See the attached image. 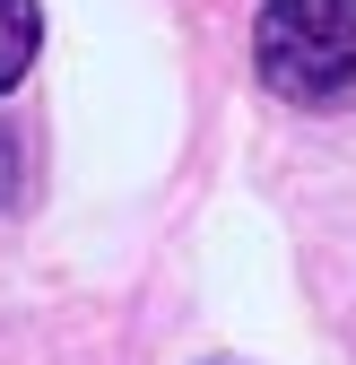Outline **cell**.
Instances as JSON below:
<instances>
[{
    "label": "cell",
    "mask_w": 356,
    "mask_h": 365,
    "mask_svg": "<svg viewBox=\"0 0 356 365\" xmlns=\"http://www.w3.org/2000/svg\"><path fill=\"white\" fill-rule=\"evenodd\" d=\"M35 43H43V9L35 0H0V96L35 70Z\"/></svg>",
    "instance_id": "7a4b0ae2"
},
{
    "label": "cell",
    "mask_w": 356,
    "mask_h": 365,
    "mask_svg": "<svg viewBox=\"0 0 356 365\" xmlns=\"http://www.w3.org/2000/svg\"><path fill=\"white\" fill-rule=\"evenodd\" d=\"M9 165H18V140L0 130V200H9Z\"/></svg>",
    "instance_id": "3957f363"
},
{
    "label": "cell",
    "mask_w": 356,
    "mask_h": 365,
    "mask_svg": "<svg viewBox=\"0 0 356 365\" xmlns=\"http://www.w3.org/2000/svg\"><path fill=\"white\" fill-rule=\"evenodd\" d=\"M252 70L304 113L356 105V0H270L252 26Z\"/></svg>",
    "instance_id": "6da1fadb"
}]
</instances>
